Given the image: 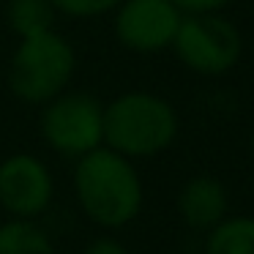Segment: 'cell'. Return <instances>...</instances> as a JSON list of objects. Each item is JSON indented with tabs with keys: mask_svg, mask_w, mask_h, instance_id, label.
I'll return each instance as SVG.
<instances>
[{
	"mask_svg": "<svg viewBox=\"0 0 254 254\" xmlns=\"http://www.w3.org/2000/svg\"><path fill=\"white\" fill-rule=\"evenodd\" d=\"M74 194L82 213L101 230L131 224L145 202V186L134 161L107 145L77 159Z\"/></svg>",
	"mask_w": 254,
	"mask_h": 254,
	"instance_id": "obj_1",
	"label": "cell"
},
{
	"mask_svg": "<svg viewBox=\"0 0 254 254\" xmlns=\"http://www.w3.org/2000/svg\"><path fill=\"white\" fill-rule=\"evenodd\" d=\"M178 126L175 107L148 90H128L104 104V145L131 161L164 153Z\"/></svg>",
	"mask_w": 254,
	"mask_h": 254,
	"instance_id": "obj_2",
	"label": "cell"
},
{
	"mask_svg": "<svg viewBox=\"0 0 254 254\" xmlns=\"http://www.w3.org/2000/svg\"><path fill=\"white\" fill-rule=\"evenodd\" d=\"M77 68V55L66 36L58 30L19 39L8 63V88L25 104L52 101L68 88Z\"/></svg>",
	"mask_w": 254,
	"mask_h": 254,
	"instance_id": "obj_3",
	"label": "cell"
},
{
	"mask_svg": "<svg viewBox=\"0 0 254 254\" xmlns=\"http://www.w3.org/2000/svg\"><path fill=\"white\" fill-rule=\"evenodd\" d=\"M39 128L55 153L82 159L104 145V104L85 90H63L44 104Z\"/></svg>",
	"mask_w": 254,
	"mask_h": 254,
	"instance_id": "obj_4",
	"label": "cell"
},
{
	"mask_svg": "<svg viewBox=\"0 0 254 254\" xmlns=\"http://www.w3.org/2000/svg\"><path fill=\"white\" fill-rule=\"evenodd\" d=\"M178 61L194 74L219 77L241 58V33L219 14H186L172 41Z\"/></svg>",
	"mask_w": 254,
	"mask_h": 254,
	"instance_id": "obj_5",
	"label": "cell"
},
{
	"mask_svg": "<svg viewBox=\"0 0 254 254\" xmlns=\"http://www.w3.org/2000/svg\"><path fill=\"white\" fill-rule=\"evenodd\" d=\"M52 197L55 181L39 156L14 153L0 161V208L8 219H39Z\"/></svg>",
	"mask_w": 254,
	"mask_h": 254,
	"instance_id": "obj_6",
	"label": "cell"
},
{
	"mask_svg": "<svg viewBox=\"0 0 254 254\" xmlns=\"http://www.w3.org/2000/svg\"><path fill=\"white\" fill-rule=\"evenodd\" d=\"M181 19L172 0H123L115 8V36L126 50L153 55L172 47Z\"/></svg>",
	"mask_w": 254,
	"mask_h": 254,
	"instance_id": "obj_7",
	"label": "cell"
},
{
	"mask_svg": "<svg viewBox=\"0 0 254 254\" xmlns=\"http://www.w3.org/2000/svg\"><path fill=\"white\" fill-rule=\"evenodd\" d=\"M230 197L219 178L213 175H194L178 191V213L189 230L208 232L227 219Z\"/></svg>",
	"mask_w": 254,
	"mask_h": 254,
	"instance_id": "obj_8",
	"label": "cell"
},
{
	"mask_svg": "<svg viewBox=\"0 0 254 254\" xmlns=\"http://www.w3.org/2000/svg\"><path fill=\"white\" fill-rule=\"evenodd\" d=\"M205 254H254V216H227L205 238Z\"/></svg>",
	"mask_w": 254,
	"mask_h": 254,
	"instance_id": "obj_9",
	"label": "cell"
},
{
	"mask_svg": "<svg viewBox=\"0 0 254 254\" xmlns=\"http://www.w3.org/2000/svg\"><path fill=\"white\" fill-rule=\"evenodd\" d=\"M0 254H55V246L36 219H6L0 224Z\"/></svg>",
	"mask_w": 254,
	"mask_h": 254,
	"instance_id": "obj_10",
	"label": "cell"
},
{
	"mask_svg": "<svg viewBox=\"0 0 254 254\" xmlns=\"http://www.w3.org/2000/svg\"><path fill=\"white\" fill-rule=\"evenodd\" d=\"M55 6L50 0H8L6 6V22L19 39L55 30Z\"/></svg>",
	"mask_w": 254,
	"mask_h": 254,
	"instance_id": "obj_11",
	"label": "cell"
},
{
	"mask_svg": "<svg viewBox=\"0 0 254 254\" xmlns=\"http://www.w3.org/2000/svg\"><path fill=\"white\" fill-rule=\"evenodd\" d=\"M55 11L68 14V17H101L107 11H115L123 0H50Z\"/></svg>",
	"mask_w": 254,
	"mask_h": 254,
	"instance_id": "obj_12",
	"label": "cell"
},
{
	"mask_svg": "<svg viewBox=\"0 0 254 254\" xmlns=\"http://www.w3.org/2000/svg\"><path fill=\"white\" fill-rule=\"evenodd\" d=\"M82 254H131L123 241H118L115 235H99L85 246Z\"/></svg>",
	"mask_w": 254,
	"mask_h": 254,
	"instance_id": "obj_13",
	"label": "cell"
},
{
	"mask_svg": "<svg viewBox=\"0 0 254 254\" xmlns=\"http://www.w3.org/2000/svg\"><path fill=\"white\" fill-rule=\"evenodd\" d=\"M181 14H219L230 0H172Z\"/></svg>",
	"mask_w": 254,
	"mask_h": 254,
	"instance_id": "obj_14",
	"label": "cell"
},
{
	"mask_svg": "<svg viewBox=\"0 0 254 254\" xmlns=\"http://www.w3.org/2000/svg\"><path fill=\"white\" fill-rule=\"evenodd\" d=\"M252 150H254V131H252Z\"/></svg>",
	"mask_w": 254,
	"mask_h": 254,
	"instance_id": "obj_15",
	"label": "cell"
}]
</instances>
